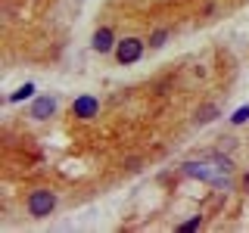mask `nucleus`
Wrapping results in <instances>:
<instances>
[{
    "instance_id": "obj_1",
    "label": "nucleus",
    "mask_w": 249,
    "mask_h": 233,
    "mask_svg": "<svg viewBox=\"0 0 249 233\" xmlns=\"http://www.w3.org/2000/svg\"><path fill=\"white\" fill-rule=\"evenodd\" d=\"M231 171H233V165L224 155H206V159H196V162H187L184 165L187 177H196V181H206L212 186H228Z\"/></svg>"
},
{
    "instance_id": "obj_2",
    "label": "nucleus",
    "mask_w": 249,
    "mask_h": 233,
    "mask_svg": "<svg viewBox=\"0 0 249 233\" xmlns=\"http://www.w3.org/2000/svg\"><path fill=\"white\" fill-rule=\"evenodd\" d=\"M53 208H56V196L50 190H35L28 196V215L31 217H47Z\"/></svg>"
},
{
    "instance_id": "obj_3",
    "label": "nucleus",
    "mask_w": 249,
    "mask_h": 233,
    "mask_svg": "<svg viewBox=\"0 0 249 233\" xmlns=\"http://www.w3.org/2000/svg\"><path fill=\"white\" fill-rule=\"evenodd\" d=\"M115 56H119L122 66L137 62L143 56V41H140V37H124V41H119V47H115Z\"/></svg>"
},
{
    "instance_id": "obj_4",
    "label": "nucleus",
    "mask_w": 249,
    "mask_h": 233,
    "mask_svg": "<svg viewBox=\"0 0 249 233\" xmlns=\"http://www.w3.org/2000/svg\"><path fill=\"white\" fill-rule=\"evenodd\" d=\"M100 112V100L97 97H88V93H84V97H78L75 103H72V115H78V118H93V115Z\"/></svg>"
},
{
    "instance_id": "obj_5",
    "label": "nucleus",
    "mask_w": 249,
    "mask_h": 233,
    "mask_svg": "<svg viewBox=\"0 0 249 233\" xmlns=\"http://www.w3.org/2000/svg\"><path fill=\"white\" fill-rule=\"evenodd\" d=\"M56 112V100L53 97H41L35 106H31V115H35L37 121H44V118H50V115Z\"/></svg>"
},
{
    "instance_id": "obj_6",
    "label": "nucleus",
    "mask_w": 249,
    "mask_h": 233,
    "mask_svg": "<svg viewBox=\"0 0 249 233\" xmlns=\"http://www.w3.org/2000/svg\"><path fill=\"white\" fill-rule=\"evenodd\" d=\"M90 47H93L97 53H109V50H112V31H109V28H100L97 34H93Z\"/></svg>"
},
{
    "instance_id": "obj_7",
    "label": "nucleus",
    "mask_w": 249,
    "mask_h": 233,
    "mask_svg": "<svg viewBox=\"0 0 249 233\" xmlns=\"http://www.w3.org/2000/svg\"><path fill=\"white\" fill-rule=\"evenodd\" d=\"M31 93H35V84H22L16 93H10V103H22V100H28Z\"/></svg>"
},
{
    "instance_id": "obj_8",
    "label": "nucleus",
    "mask_w": 249,
    "mask_h": 233,
    "mask_svg": "<svg viewBox=\"0 0 249 233\" xmlns=\"http://www.w3.org/2000/svg\"><path fill=\"white\" fill-rule=\"evenodd\" d=\"M215 115H218V109H215V106H202L199 112H196V124H206V121H212Z\"/></svg>"
},
{
    "instance_id": "obj_9",
    "label": "nucleus",
    "mask_w": 249,
    "mask_h": 233,
    "mask_svg": "<svg viewBox=\"0 0 249 233\" xmlns=\"http://www.w3.org/2000/svg\"><path fill=\"white\" fill-rule=\"evenodd\" d=\"M231 121H233V124H243V121H249V106H240L237 112L231 115Z\"/></svg>"
},
{
    "instance_id": "obj_10",
    "label": "nucleus",
    "mask_w": 249,
    "mask_h": 233,
    "mask_svg": "<svg viewBox=\"0 0 249 233\" xmlns=\"http://www.w3.org/2000/svg\"><path fill=\"white\" fill-rule=\"evenodd\" d=\"M165 37H168V31H165V28H159V31H156V34L150 37V44H153V47H162V44H165Z\"/></svg>"
},
{
    "instance_id": "obj_11",
    "label": "nucleus",
    "mask_w": 249,
    "mask_h": 233,
    "mask_svg": "<svg viewBox=\"0 0 249 233\" xmlns=\"http://www.w3.org/2000/svg\"><path fill=\"white\" fill-rule=\"evenodd\" d=\"M196 227H202V217H190V221L181 224V230H196Z\"/></svg>"
}]
</instances>
